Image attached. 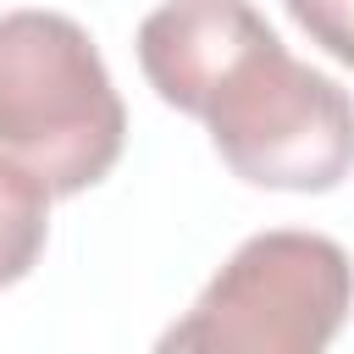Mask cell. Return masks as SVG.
Returning <instances> with one entry per match:
<instances>
[{"mask_svg": "<svg viewBox=\"0 0 354 354\" xmlns=\"http://www.w3.org/2000/svg\"><path fill=\"white\" fill-rule=\"evenodd\" d=\"M282 6L310 33V44H321L332 61L354 66V0H282Z\"/></svg>", "mask_w": 354, "mask_h": 354, "instance_id": "obj_6", "label": "cell"}, {"mask_svg": "<svg viewBox=\"0 0 354 354\" xmlns=\"http://www.w3.org/2000/svg\"><path fill=\"white\" fill-rule=\"evenodd\" d=\"M44 232H50V188L0 155V288L22 282L39 266Z\"/></svg>", "mask_w": 354, "mask_h": 354, "instance_id": "obj_5", "label": "cell"}, {"mask_svg": "<svg viewBox=\"0 0 354 354\" xmlns=\"http://www.w3.org/2000/svg\"><path fill=\"white\" fill-rule=\"evenodd\" d=\"M232 177L282 194H326L354 171V100L337 77L293 61L277 33L254 39L194 111Z\"/></svg>", "mask_w": 354, "mask_h": 354, "instance_id": "obj_2", "label": "cell"}, {"mask_svg": "<svg viewBox=\"0 0 354 354\" xmlns=\"http://www.w3.org/2000/svg\"><path fill=\"white\" fill-rule=\"evenodd\" d=\"M127 138L122 94L94 39L61 11L0 17V155L50 199L94 188Z\"/></svg>", "mask_w": 354, "mask_h": 354, "instance_id": "obj_1", "label": "cell"}, {"mask_svg": "<svg viewBox=\"0 0 354 354\" xmlns=\"http://www.w3.org/2000/svg\"><path fill=\"white\" fill-rule=\"evenodd\" d=\"M266 33L271 22L249 0H166L138 28V66L166 105L194 116L210 83Z\"/></svg>", "mask_w": 354, "mask_h": 354, "instance_id": "obj_4", "label": "cell"}, {"mask_svg": "<svg viewBox=\"0 0 354 354\" xmlns=\"http://www.w3.org/2000/svg\"><path fill=\"white\" fill-rule=\"evenodd\" d=\"M354 310V266L321 232H254L210 277L160 348L210 354H321Z\"/></svg>", "mask_w": 354, "mask_h": 354, "instance_id": "obj_3", "label": "cell"}]
</instances>
